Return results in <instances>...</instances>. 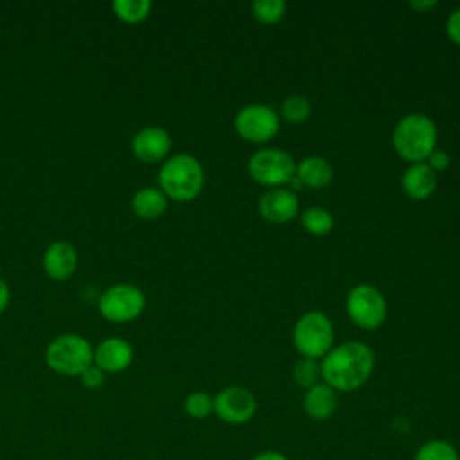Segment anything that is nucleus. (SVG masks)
I'll list each match as a JSON object with an SVG mask.
<instances>
[{
    "instance_id": "26",
    "label": "nucleus",
    "mask_w": 460,
    "mask_h": 460,
    "mask_svg": "<svg viewBox=\"0 0 460 460\" xmlns=\"http://www.w3.org/2000/svg\"><path fill=\"white\" fill-rule=\"evenodd\" d=\"M79 379H81L83 386H86V388H90V390H95V388H99V386L104 385L106 374H104L99 367H95V365L92 363V365L79 376Z\"/></svg>"
},
{
    "instance_id": "6",
    "label": "nucleus",
    "mask_w": 460,
    "mask_h": 460,
    "mask_svg": "<svg viewBox=\"0 0 460 460\" xmlns=\"http://www.w3.org/2000/svg\"><path fill=\"white\" fill-rule=\"evenodd\" d=\"M248 172L257 183L275 189L288 185L295 178L296 164L284 149L262 147L250 156Z\"/></svg>"
},
{
    "instance_id": "17",
    "label": "nucleus",
    "mask_w": 460,
    "mask_h": 460,
    "mask_svg": "<svg viewBox=\"0 0 460 460\" xmlns=\"http://www.w3.org/2000/svg\"><path fill=\"white\" fill-rule=\"evenodd\" d=\"M296 178L309 189H325L332 181V167L323 156H304L296 164Z\"/></svg>"
},
{
    "instance_id": "18",
    "label": "nucleus",
    "mask_w": 460,
    "mask_h": 460,
    "mask_svg": "<svg viewBox=\"0 0 460 460\" xmlns=\"http://www.w3.org/2000/svg\"><path fill=\"white\" fill-rule=\"evenodd\" d=\"M167 208V196L156 187H142L131 198V210L140 219H156Z\"/></svg>"
},
{
    "instance_id": "32",
    "label": "nucleus",
    "mask_w": 460,
    "mask_h": 460,
    "mask_svg": "<svg viewBox=\"0 0 460 460\" xmlns=\"http://www.w3.org/2000/svg\"><path fill=\"white\" fill-rule=\"evenodd\" d=\"M458 460H460V456H458Z\"/></svg>"
},
{
    "instance_id": "29",
    "label": "nucleus",
    "mask_w": 460,
    "mask_h": 460,
    "mask_svg": "<svg viewBox=\"0 0 460 460\" xmlns=\"http://www.w3.org/2000/svg\"><path fill=\"white\" fill-rule=\"evenodd\" d=\"M252 460H289V458L277 449H266V451L257 453Z\"/></svg>"
},
{
    "instance_id": "28",
    "label": "nucleus",
    "mask_w": 460,
    "mask_h": 460,
    "mask_svg": "<svg viewBox=\"0 0 460 460\" xmlns=\"http://www.w3.org/2000/svg\"><path fill=\"white\" fill-rule=\"evenodd\" d=\"M446 34H447V38H449L453 43L460 45V7L455 9V11L447 16V20H446Z\"/></svg>"
},
{
    "instance_id": "12",
    "label": "nucleus",
    "mask_w": 460,
    "mask_h": 460,
    "mask_svg": "<svg viewBox=\"0 0 460 460\" xmlns=\"http://www.w3.org/2000/svg\"><path fill=\"white\" fill-rule=\"evenodd\" d=\"M133 361V347L128 340L110 336L93 347V365L104 374H117L126 370Z\"/></svg>"
},
{
    "instance_id": "4",
    "label": "nucleus",
    "mask_w": 460,
    "mask_h": 460,
    "mask_svg": "<svg viewBox=\"0 0 460 460\" xmlns=\"http://www.w3.org/2000/svg\"><path fill=\"white\" fill-rule=\"evenodd\" d=\"M45 363L56 374L79 377L93 363V347L84 336L65 332L47 345Z\"/></svg>"
},
{
    "instance_id": "10",
    "label": "nucleus",
    "mask_w": 460,
    "mask_h": 460,
    "mask_svg": "<svg viewBox=\"0 0 460 460\" xmlns=\"http://www.w3.org/2000/svg\"><path fill=\"white\" fill-rule=\"evenodd\" d=\"M212 401L217 419L232 426L246 424L257 411L255 395L244 386H226L219 390Z\"/></svg>"
},
{
    "instance_id": "9",
    "label": "nucleus",
    "mask_w": 460,
    "mask_h": 460,
    "mask_svg": "<svg viewBox=\"0 0 460 460\" xmlns=\"http://www.w3.org/2000/svg\"><path fill=\"white\" fill-rule=\"evenodd\" d=\"M279 115L271 106L248 104L241 108L234 119L237 135L253 144H264L279 133Z\"/></svg>"
},
{
    "instance_id": "19",
    "label": "nucleus",
    "mask_w": 460,
    "mask_h": 460,
    "mask_svg": "<svg viewBox=\"0 0 460 460\" xmlns=\"http://www.w3.org/2000/svg\"><path fill=\"white\" fill-rule=\"evenodd\" d=\"M456 447L444 438L426 440L417 447L411 460H458Z\"/></svg>"
},
{
    "instance_id": "21",
    "label": "nucleus",
    "mask_w": 460,
    "mask_h": 460,
    "mask_svg": "<svg viewBox=\"0 0 460 460\" xmlns=\"http://www.w3.org/2000/svg\"><path fill=\"white\" fill-rule=\"evenodd\" d=\"M151 7H153L151 0H113L111 2L113 13L128 23H137L147 18Z\"/></svg>"
},
{
    "instance_id": "13",
    "label": "nucleus",
    "mask_w": 460,
    "mask_h": 460,
    "mask_svg": "<svg viewBox=\"0 0 460 460\" xmlns=\"http://www.w3.org/2000/svg\"><path fill=\"white\" fill-rule=\"evenodd\" d=\"M259 214L270 223H288L298 214V198L295 190L275 187L259 198Z\"/></svg>"
},
{
    "instance_id": "27",
    "label": "nucleus",
    "mask_w": 460,
    "mask_h": 460,
    "mask_svg": "<svg viewBox=\"0 0 460 460\" xmlns=\"http://www.w3.org/2000/svg\"><path fill=\"white\" fill-rule=\"evenodd\" d=\"M426 164L435 171V172H440V171H446L451 164V156L444 151V149H433L429 153V156L426 158Z\"/></svg>"
},
{
    "instance_id": "20",
    "label": "nucleus",
    "mask_w": 460,
    "mask_h": 460,
    "mask_svg": "<svg viewBox=\"0 0 460 460\" xmlns=\"http://www.w3.org/2000/svg\"><path fill=\"white\" fill-rule=\"evenodd\" d=\"M300 223H302L304 230L313 234V235H325V234H329L332 230L334 217L323 207H311V208L302 212Z\"/></svg>"
},
{
    "instance_id": "1",
    "label": "nucleus",
    "mask_w": 460,
    "mask_h": 460,
    "mask_svg": "<svg viewBox=\"0 0 460 460\" xmlns=\"http://www.w3.org/2000/svg\"><path fill=\"white\" fill-rule=\"evenodd\" d=\"M322 379L336 392H354L361 388L374 370L372 349L358 340L332 347L320 363Z\"/></svg>"
},
{
    "instance_id": "30",
    "label": "nucleus",
    "mask_w": 460,
    "mask_h": 460,
    "mask_svg": "<svg viewBox=\"0 0 460 460\" xmlns=\"http://www.w3.org/2000/svg\"><path fill=\"white\" fill-rule=\"evenodd\" d=\"M9 298H11V291H9V286L5 284V280L0 279V313L7 307L9 304Z\"/></svg>"
},
{
    "instance_id": "31",
    "label": "nucleus",
    "mask_w": 460,
    "mask_h": 460,
    "mask_svg": "<svg viewBox=\"0 0 460 460\" xmlns=\"http://www.w3.org/2000/svg\"><path fill=\"white\" fill-rule=\"evenodd\" d=\"M408 5L417 11H429L437 5V2L435 0H411Z\"/></svg>"
},
{
    "instance_id": "7",
    "label": "nucleus",
    "mask_w": 460,
    "mask_h": 460,
    "mask_svg": "<svg viewBox=\"0 0 460 460\" xmlns=\"http://www.w3.org/2000/svg\"><path fill=\"white\" fill-rule=\"evenodd\" d=\"M97 307L99 313L110 322H131L144 311L146 295L138 286L129 282L111 284L101 293Z\"/></svg>"
},
{
    "instance_id": "8",
    "label": "nucleus",
    "mask_w": 460,
    "mask_h": 460,
    "mask_svg": "<svg viewBox=\"0 0 460 460\" xmlns=\"http://www.w3.org/2000/svg\"><path fill=\"white\" fill-rule=\"evenodd\" d=\"M345 309L352 323L361 329H377L386 318V300L372 284L354 286L345 300Z\"/></svg>"
},
{
    "instance_id": "25",
    "label": "nucleus",
    "mask_w": 460,
    "mask_h": 460,
    "mask_svg": "<svg viewBox=\"0 0 460 460\" xmlns=\"http://www.w3.org/2000/svg\"><path fill=\"white\" fill-rule=\"evenodd\" d=\"M252 13L255 20L261 23L271 25L277 23L284 13H286V2L284 0H257L252 4Z\"/></svg>"
},
{
    "instance_id": "23",
    "label": "nucleus",
    "mask_w": 460,
    "mask_h": 460,
    "mask_svg": "<svg viewBox=\"0 0 460 460\" xmlns=\"http://www.w3.org/2000/svg\"><path fill=\"white\" fill-rule=\"evenodd\" d=\"M320 377H322V370H320V363L316 359L302 358L293 367V381L300 388L307 390V388L318 385Z\"/></svg>"
},
{
    "instance_id": "11",
    "label": "nucleus",
    "mask_w": 460,
    "mask_h": 460,
    "mask_svg": "<svg viewBox=\"0 0 460 460\" xmlns=\"http://www.w3.org/2000/svg\"><path fill=\"white\" fill-rule=\"evenodd\" d=\"M171 135L160 126L140 128L131 138V151L140 162H160L171 151Z\"/></svg>"
},
{
    "instance_id": "3",
    "label": "nucleus",
    "mask_w": 460,
    "mask_h": 460,
    "mask_svg": "<svg viewBox=\"0 0 460 460\" xmlns=\"http://www.w3.org/2000/svg\"><path fill=\"white\" fill-rule=\"evenodd\" d=\"M203 167L192 155L178 153L169 156L158 171L160 190L176 201L194 199L203 189Z\"/></svg>"
},
{
    "instance_id": "24",
    "label": "nucleus",
    "mask_w": 460,
    "mask_h": 460,
    "mask_svg": "<svg viewBox=\"0 0 460 460\" xmlns=\"http://www.w3.org/2000/svg\"><path fill=\"white\" fill-rule=\"evenodd\" d=\"M183 410L192 419H205L210 413H214L212 395H208L207 392H201V390L190 392L183 401Z\"/></svg>"
},
{
    "instance_id": "15",
    "label": "nucleus",
    "mask_w": 460,
    "mask_h": 460,
    "mask_svg": "<svg viewBox=\"0 0 460 460\" xmlns=\"http://www.w3.org/2000/svg\"><path fill=\"white\" fill-rule=\"evenodd\" d=\"M302 408L313 420H327L338 408V394L325 383H318L304 392Z\"/></svg>"
},
{
    "instance_id": "2",
    "label": "nucleus",
    "mask_w": 460,
    "mask_h": 460,
    "mask_svg": "<svg viewBox=\"0 0 460 460\" xmlns=\"http://www.w3.org/2000/svg\"><path fill=\"white\" fill-rule=\"evenodd\" d=\"M392 144L395 153L410 162H426L437 144V126L424 113H408L394 128Z\"/></svg>"
},
{
    "instance_id": "14",
    "label": "nucleus",
    "mask_w": 460,
    "mask_h": 460,
    "mask_svg": "<svg viewBox=\"0 0 460 460\" xmlns=\"http://www.w3.org/2000/svg\"><path fill=\"white\" fill-rule=\"evenodd\" d=\"M43 270L54 280H66L77 266V252L68 241H52L41 257Z\"/></svg>"
},
{
    "instance_id": "16",
    "label": "nucleus",
    "mask_w": 460,
    "mask_h": 460,
    "mask_svg": "<svg viewBox=\"0 0 460 460\" xmlns=\"http://www.w3.org/2000/svg\"><path fill=\"white\" fill-rule=\"evenodd\" d=\"M401 187L411 199H426L437 189V172L426 164H410L401 178Z\"/></svg>"
},
{
    "instance_id": "5",
    "label": "nucleus",
    "mask_w": 460,
    "mask_h": 460,
    "mask_svg": "<svg viewBox=\"0 0 460 460\" xmlns=\"http://www.w3.org/2000/svg\"><path fill=\"white\" fill-rule=\"evenodd\" d=\"M334 343V327L331 318L322 311L304 313L293 329V345L302 358H323Z\"/></svg>"
},
{
    "instance_id": "22",
    "label": "nucleus",
    "mask_w": 460,
    "mask_h": 460,
    "mask_svg": "<svg viewBox=\"0 0 460 460\" xmlns=\"http://www.w3.org/2000/svg\"><path fill=\"white\" fill-rule=\"evenodd\" d=\"M280 113L282 117L291 122V124H300L304 120H307V117L311 115V102L305 95H300V93H293V95H288L284 101H282V106H280Z\"/></svg>"
}]
</instances>
